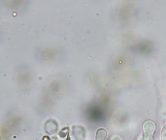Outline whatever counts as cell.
Wrapping results in <instances>:
<instances>
[{"mask_svg": "<svg viewBox=\"0 0 166 140\" xmlns=\"http://www.w3.org/2000/svg\"><path fill=\"white\" fill-rule=\"evenodd\" d=\"M46 53H47V55H43V59L47 60H52V59H57L58 55V50H56L54 48H47L44 49V50Z\"/></svg>", "mask_w": 166, "mask_h": 140, "instance_id": "1", "label": "cell"}]
</instances>
